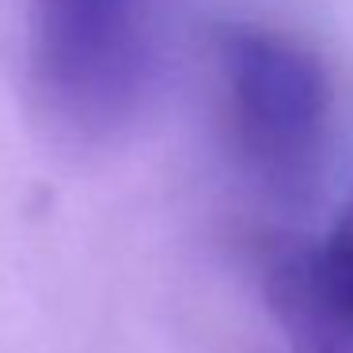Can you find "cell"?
<instances>
[{"mask_svg": "<svg viewBox=\"0 0 353 353\" xmlns=\"http://www.w3.org/2000/svg\"><path fill=\"white\" fill-rule=\"evenodd\" d=\"M228 137L243 171L266 194L300 201L323 175L334 118L330 72L292 34L254 23L213 39Z\"/></svg>", "mask_w": 353, "mask_h": 353, "instance_id": "obj_1", "label": "cell"}, {"mask_svg": "<svg viewBox=\"0 0 353 353\" xmlns=\"http://www.w3.org/2000/svg\"><path fill=\"white\" fill-rule=\"evenodd\" d=\"M27 77L61 133L114 137L148 92L152 0H31Z\"/></svg>", "mask_w": 353, "mask_h": 353, "instance_id": "obj_2", "label": "cell"}, {"mask_svg": "<svg viewBox=\"0 0 353 353\" xmlns=\"http://www.w3.org/2000/svg\"><path fill=\"white\" fill-rule=\"evenodd\" d=\"M262 274L300 353H353V186L323 236L281 239Z\"/></svg>", "mask_w": 353, "mask_h": 353, "instance_id": "obj_3", "label": "cell"}]
</instances>
